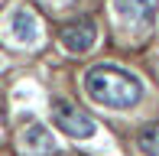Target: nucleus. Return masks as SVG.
I'll use <instances>...</instances> for the list:
<instances>
[{
	"label": "nucleus",
	"mask_w": 159,
	"mask_h": 156,
	"mask_svg": "<svg viewBox=\"0 0 159 156\" xmlns=\"http://www.w3.org/2000/svg\"><path fill=\"white\" fill-rule=\"evenodd\" d=\"M84 91L88 98L101 108L111 111H127L133 104H140L143 98V81L127 68L117 65H91L84 72Z\"/></svg>",
	"instance_id": "f257e3e1"
},
{
	"label": "nucleus",
	"mask_w": 159,
	"mask_h": 156,
	"mask_svg": "<svg viewBox=\"0 0 159 156\" xmlns=\"http://www.w3.org/2000/svg\"><path fill=\"white\" fill-rule=\"evenodd\" d=\"M52 124L59 127L62 133L75 137V140H91V137L98 133L94 117L84 114L81 108H75L71 101H62V98H55V101H52Z\"/></svg>",
	"instance_id": "f03ea898"
},
{
	"label": "nucleus",
	"mask_w": 159,
	"mask_h": 156,
	"mask_svg": "<svg viewBox=\"0 0 159 156\" xmlns=\"http://www.w3.org/2000/svg\"><path fill=\"white\" fill-rule=\"evenodd\" d=\"M59 39H62V46L68 49V52L81 55V52H88V49L94 46V39H98V26H94V20H88V16L68 20V23L59 30Z\"/></svg>",
	"instance_id": "7ed1b4c3"
},
{
	"label": "nucleus",
	"mask_w": 159,
	"mask_h": 156,
	"mask_svg": "<svg viewBox=\"0 0 159 156\" xmlns=\"http://www.w3.org/2000/svg\"><path fill=\"white\" fill-rule=\"evenodd\" d=\"M114 10H117L120 20H127L136 30H149L156 20V7L149 0H114Z\"/></svg>",
	"instance_id": "20e7f679"
},
{
	"label": "nucleus",
	"mask_w": 159,
	"mask_h": 156,
	"mask_svg": "<svg viewBox=\"0 0 159 156\" xmlns=\"http://www.w3.org/2000/svg\"><path fill=\"white\" fill-rule=\"evenodd\" d=\"M23 150L30 153V156H46V153H52V150H55L52 133H49L42 124H30V127L23 130Z\"/></svg>",
	"instance_id": "39448f33"
},
{
	"label": "nucleus",
	"mask_w": 159,
	"mask_h": 156,
	"mask_svg": "<svg viewBox=\"0 0 159 156\" xmlns=\"http://www.w3.org/2000/svg\"><path fill=\"white\" fill-rule=\"evenodd\" d=\"M10 26H13V39L16 42H36V36H39V20H36V13L23 10V7L13 10Z\"/></svg>",
	"instance_id": "423d86ee"
},
{
	"label": "nucleus",
	"mask_w": 159,
	"mask_h": 156,
	"mask_svg": "<svg viewBox=\"0 0 159 156\" xmlns=\"http://www.w3.org/2000/svg\"><path fill=\"white\" fill-rule=\"evenodd\" d=\"M136 146H140L146 156H159V124H146L136 137Z\"/></svg>",
	"instance_id": "0eeeda50"
},
{
	"label": "nucleus",
	"mask_w": 159,
	"mask_h": 156,
	"mask_svg": "<svg viewBox=\"0 0 159 156\" xmlns=\"http://www.w3.org/2000/svg\"><path fill=\"white\" fill-rule=\"evenodd\" d=\"M0 120H3V111H0Z\"/></svg>",
	"instance_id": "6e6552de"
}]
</instances>
